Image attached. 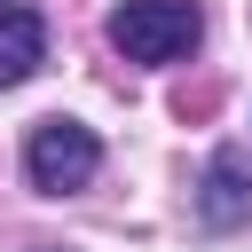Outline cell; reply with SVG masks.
<instances>
[{"label":"cell","instance_id":"cell-1","mask_svg":"<svg viewBox=\"0 0 252 252\" xmlns=\"http://www.w3.org/2000/svg\"><path fill=\"white\" fill-rule=\"evenodd\" d=\"M197 32H205V16L189 0H118L110 8V47L126 63H173L197 47Z\"/></svg>","mask_w":252,"mask_h":252},{"label":"cell","instance_id":"cell-2","mask_svg":"<svg viewBox=\"0 0 252 252\" xmlns=\"http://www.w3.org/2000/svg\"><path fill=\"white\" fill-rule=\"evenodd\" d=\"M94 165H102V142H94V126H79V118H39V126L24 134V173H32V189H47V197L87 189Z\"/></svg>","mask_w":252,"mask_h":252},{"label":"cell","instance_id":"cell-3","mask_svg":"<svg viewBox=\"0 0 252 252\" xmlns=\"http://www.w3.org/2000/svg\"><path fill=\"white\" fill-rule=\"evenodd\" d=\"M197 220H205V228H236V220H252V165H244L236 150H220V158L205 165Z\"/></svg>","mask_w":252,"mask_h":252},{"label":"cell","instance_id":"cell-4","mask_svg":"<svg viewBox=\"0 0 252 252\" xmlns=\"http://www.w3.org/2000/svg\"><path fill=\"white\" fill-rule=\"evenodd\" d=\"M47 63V24L32 8H0V87H24Z\"/></svg>","mask_w":252,"mask_h":252},{"label":"cell","instance_id":"cell-5","mask_svg":"<svg viewBox=\"0 0 252 252\" xmlns=\"http://www.w3.org/2000/svg\"><path fill=\"white\" fill-rule=\"evenodd\" d=\"M0 8H16V0H0Z\"/></svg>","mask_w":252,"mask_h":252}]
</instances>
